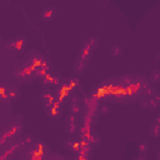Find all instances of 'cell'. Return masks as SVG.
<instances>
[{
	"label": "cell",
	"instance_id": "obj_18",
	"mask_svg": "<svg viewBox=\"0 0 160 160\" xmlns=\"http://www.w3.org/2000/svg\"><path fill=\"white\" fill-rule=\"evenodd\" d=\"M149 150H150V146H149V144L145 142V141H142V142H140V144L136 145V151H138V154H140V155H145Z\"/></svg>",
	"mask_w": 160,
	"mask_h": 160
},
{
	"label": "cell",
	"instance_id": "obj_29",
	"mask_svg": "<svg viewBox=\"0 0 160 160\" xmlns=\"http://www.w3.org/2000/svg\"><path fill=\"white\" fill-rule=\"evenodd\" d=\"M159 121H160V115L158 114V115L155 116V119H154V122H156V124H159Z\"/></svg>",
	"mask_w": 160,
	"mask_h": 160
},
{
	"label": "cell",
	"instance_id": "obj_19",
	"mask_svg": "<svg viewBox=\"0 0 160 160\" xmlns=\"http://www.w3.org/2000/svg\"><path fill=\"white\" fill-rule=\"evenodd\" d=\"M149 80H150V82L154 84V85L159 84V82H160V71H159L158 69L152 70V72H151L150 76H149Z\"/></svg>",
	"mask_w": 160,
	"mask_h": 160
},
{
	"label": "cell",
	"instance_id": "obj_30",
	"mask_svg": "<svg viewBox=\"0 0 160 160\" xmlns=\"http://www.w3.org/2000/svg\"><path fill=\"white\" fill-rule=\"evenodd\" d=\"M159 159H160V154L158 152V154H156V160H159Z\"/></svg>",
	"mask_w": 160,
	"mask_h": 160
},
{
	"label": "cell",
	"instance_id": "obj_9",
	"mask_svg": "<svg viewBox=\"0 0 160 160\" xmlns=\"http://www.w3.org/2000/svg\"><path fill=\"white\" fill-rule=\"evenodd\" d=\"M46 111V115L51 119V120H58L61 115H62V105H59V104H52L51 106L46 108L45 109Z\"/></svg>",
	"mask_w": 160,
	"mask_h": 160
},
{
	"label": "cell",
	"instance_id": "obj_23",
	"mask_svg": "<svg viewBox=\"0 0 160 160\" xmlns=\"http://www.w3.org/2000/svg\"><path fill=\"white\" fill-rule=\"evenodd\" d=\"M110 112V105L109 104H100L98 106V114L100 115H108Z\"/></svg>",
	"mask_w": 160,
	"mask_h": 160
},
{
	"label": "cell",
	"instance_id": "obj_6",
	"mask_svg": "<svg viewBox=\"0 0 160 160\" xmlns=\"http://www.w3.org/2000/svg\"><path fill=\"white\" fill-rule=\"evenodd\" d=\"M40 100H41V104L45 109L51 106L52 104H55V91L51 89L42 90V92L40 94Z\"/></svg>",
	"mask_w": 160,
	"mask_h": 160
},
{
	"label": "cell",
	"instance_id": "obj_13",
	"mask_svg": "<svg viewBox=\"0 0 160 160\" xmlns=\"http://www.w3.org/2000/svg\"><path fill=\"white\" fill-rule=\"evenodd\" d=\"M56 15V9L54 6H46L41 12V20L45 22L51 21Z\"/></svg>",
	"mask_w": 160,
	"mask_h": 160
},
{
	"label": "cell",
	"instance_id": "obj_15",
	"mask_svg": "<svg viewBox=\"0 0 160 160\" xmlns=\"http://www.w3.org/2000/svg\"><path fill=\"white\" fill-rule=\"evenodd\" d=\"M26 38L25 36H16L14 39V44H15V54H22L25 46H26Z\"/></svg>",
	"mask_w": 160,
	"mask_h": 160
},
{
	"label": "cell",
	"instance_id": "obj_8",
	"mask_svg": "<svg viewBox=\"0 0 160 160\" xmlns=\"http://www.w3.org/2000/svg\"><path fill=\"white\" fill-rule=\"evenodd\" d=\"M159 105H160V96H159L158 92H156L155 95H152V96H150V98H148V99L140 101V106H141L142 109L156 110V109L159 108Z\"/></svg>",
	"mask_w": 160,
	"mask_h": 160
},
{
	"label": "cell",
	"instance_id": "obj_7",
	"mask_svg": "<svg viewBox=\"0 0 160 160\" xmlns=\"http://www.w3.org/2000/svg\"><path fill=\"white\" fill-rule=\"evenodd\" d=\"M81 141H82L85 145L92 148V146H98V145L101 142V138H100L96 132L89 131V132H86L85 135H81Z\"/></svg>",
	"mask_w": 160,
	"mask_h": 160
},
{
	"label": "cell",
	"instance_id": "obj_2",
	"mask_svg": "<svg viewBox=\"0 0 160 160\" xmlns=\"http://www.w3.org/2000/svg\"><path fill=\"white\" fill-rule=\"evenodd\" d=\"M99 45V39L96 36H90L84 42H82V46L79 51V56L80 58H84V59H88L90 60L91 59V55H92V51L94 49Z\"/></svg>",
	"mask_w": 160,
	"mask_h": 160
},
{
	"label": "cell",
	"instance_id": "obj_16",
	"mask_svg": "<svg viewBox=\"0 0 160 160\" xmlns=\"http://www.w3.org/2000/svg\"><path fill=\"white\" fill-rule=\"evenodd\" d=\"M19 98V91L15 88H6L2 101H15Z\"/></svg>",
	"mask_w": 160,
	"mask_h": 160
},
{
	"label": "cell",
	"instance_id": "obj_3",
	"mask_svg": "<svg viewBox=\"0 0 160 160\" xmlns=\"http://www.w3.org/2000/svg\"><path fill=\"white\" fill-rule=\"evenodd\" d=\"M14 75H15V78H16L19 81H21V82H24V84L32 82L34 79H35L34 69H32L30 65H28V64H25V65L21 66V68H18V69L15 70Z\"/></svg>",
	"mask_w": 160,
	"mask_h": 160
},
{
	"label": "cell",
	"instance_id": "obj_10",
	"mask_svg": "<svg viewBox=\"0 0 160 160\" xmlns=\"http://www.w3.org/2000/svg\"><path fill=\"white\" fill-rule=\"evenodd\" d=\"M89 61H90V60H88V59H84V58L78 56V59H76V61H75V64H74V68H72L74 72H75L76 75L84 74V71H85L86 68L89 66Z\"/></svg>",
	"mask_w": 160,
	"mask_h": 160
},
{
	"label": "cell",
	"instance_id": "obj_22",
	"mask_svg": "<svg viewBox=\"0 0 160 160\" xmlns=\"http://www.w3.org/2000/svg\"><path fill=\"white\" fill-rule=\"evenodd\" d=\"M110 54L114 56V58H119L121 54H122V48L120 45H112L110 48Z\"/></svg>",
	"mask_w": 160,
	"mask_h": 160
},
{
	"label": "cell",
	"instance_id": "obj_21",
	"mask_svg": "<svg viewBox=\"0 0 160 160\" xmlns=\"http://www.w3.org/2000/svg\"><path fill=\"white\" fill-rule=\"evenodd\" d=\"M150 135L154 136V138H159L160 136V125L156 124V122H152L151 126H150Z\"/></svg>",
	"mask_w": 160,
	"mask_h": 160
},
{
	"label": "cell",
	"instance_id": "obj_1",
	"mask_svg": "<svg viewBox=\"0 0 160 160\" xmlns=\"http://www.w3.org/2000/svg\"><path fill=\"white\" fill-rule=\"evenodd\" d=\"M74 92H75V90L71 88V85L66 80L61 81V84L59 86H56V90H55V102L59 105L66 104Z\"/></svg>",
	"mask_w": 160,
	"mask_h": 160
},
{
	"label": "cell",
	"instance_id": "obj_24",
	"mask_svg": "<svg viewBox=\"0 0 160 160\" xmlns=\"http://www.w3.org/2000/svg\"><path fill=\"white\" fill-rule=\"evenodd\" d=\"M158 91H156V89L154 88V86H148L146 89H145V91H144V94L146 95V96H152V95H155Z\"/></svg>",
	"mask_w": 160,
	"mask_h": 160
},
{
	"label": "cell",
	"instance_id": "obj_12",
	"mask_svg": "<svg viewBox=\"0 0 160 160\" xmlns=\"http://www.w3.org/2000/svg\"><path fill=\"white\" fill-rule=\"evenodd\" d=\"M80 99L79 98H72L70 104H69V114L74 115V116H79L81 112V105H80Z\"/></svg>",
	"mask_w": 160,
	"mask_h": 160
},
{
	"label": "cell",
	"instance_id": "obj_27",
	"mask_svg": "<svg viewBox=\"0 0 160 160\" xmlns=\"http://www.w3.org/2000/svg\"><path fill=\"white\" fill-rule=\"evenodd\" d=\"M5 90H6V86L2 85V84H0V100H1V101H2L4 95H5Z\"/></svg>",
	"mask_w": 160,
	"mask_h": 160
},
{
	"label": "cell",
	"instance_id": "obj_28",
	"mask_svg": "<svg viewBox=\"0 0 160 160\" xmlns=\"http://www.w3.org/2000/svg\"><path fill=\"white\" fill-rule=\"evenodd\" d=\"M131 160H148V159H146V156H145V155H140V154H138V155L132 156V159H131Z\"/></svg>",
	"mask_w": 160,
	"mask_h": 160
},
{
	"label": "cell",
	"instance_id": "obj_26",
	"mask_svg": "<svg viewBox=\"0 0 160 160\" xmlns=\"http://www.w3.org/2000/svg\"><path fill=\"white\" fill-rule=\"evenodd\" d=\"M34 135H31V134H26L25 136H24V140H25V142L26 144H31L32 141H34Z\"/></svg>",
	"mask_w": 160,
	"mask_h": 160
},
{
	"label": "cell",
	"instance_id": "obj_5",
	"mask_svg": "<svg viewBox=\"0 0 160 160\" xmlns=\"http://www.w3.org/2000/svg\"><path fill=\"white\" fill-rule=\"evenodd\" d=\"M80 130V124H79V116L74 115H68L65 119V131L69 135H76L79 134Z\"/></svg>",
	"mask_w": 160,
	"mask_h": 160
},
{
	"label": "cell",
	"instance_id": "obj_11",
	"mask_svg": "<svg viewBox=\"0 0 160 160\" xmlns=\"http://www.w3.org/2000/svg\"><path fill=\"white\" fill-rule=\"evenodd\" d=\"M98 111L96 110H86L85 114H84V124L82 125H86L89 128L94 126L96 124V119H98Z\"/></svg>",
	"mask_w": 160,
	"mask_h": 160
},
{
	"label": "cell",
	"instance_id": "obj_20",
	"mask_svg": "<svg viewBox=\"0 0 160 160\" xmlns=\"http://www.w3.org/2000/svg\"><path fill=\"white\" fill-rule=\"evenodd\" d=\"M70 85H71V88L76 91L78 89H80V80L78 79V78H75V76H70V78H68V79H65Z\"/></svg>",
	"mask_w": 160,
	"mask_h": 160
},
{
	"label": "cell",
	"instance_id": "obj_25",
	"mask_svg": "<svg viewBox=\"0 0 160 160\" xmlns=\"http://www.w3.org/2000/svg\"><path fill=\"white\" fill-rule=\"evenodd\" d=\"M5 46H6V49L8 50H10V51H15V44H14V39H10V40H8L6 42H5Z\"/></svg>",
	"mask_w": 160,
	"mask_h": 160
},
{
	"label": "cell",
	"instance_id": "obj_4",
	"mask_svg": "<svg viewBox=\"0 0 160 160\" xmlns=\"http://www.w3.org/2000/svg\"><path fill=\"white\" fill-rule=\"evenodd\" d=\"M40 84L45 89H50L51 86H59L61 84V75L56 71H49L45 76L41 78Z\"/></svg>",
	"mask_w": 160,
	"mask_h": 160
},
{
	"label": "cell",
	"instance_id": "obj_14",
	"mask_svg": "<svg viewBox=\"0 0 160 160\" xmlns=\"http://www.w3.org/2000/svg\"><path fill=\"white\" fill-rule=\"evenodd\" d=\"M84 104H85L86 110H96L99 106L98 98H95L94 95H86L84 98Z\"/></svg>",
	"mask_w": 160,
	"mask_h": 160
},
{
	"label": "cell",
	"instance_id": "obj_17",
	"mask_svg": "<svg viewBox=\"0 0 160 160\" xmlns=\"http://www.w3.org/2000/svg\"><path fill=\"white\" fill-rule=\"evenodd\" d=\"M76 139H74V138H71V136H69L68 139H65L64 140V148L66 149V150H69V151H72L74 150V148H75V145H76Z\"/></svg>",
	"mask_w": 160,
	"mask_h": 160
}]
</instances>
